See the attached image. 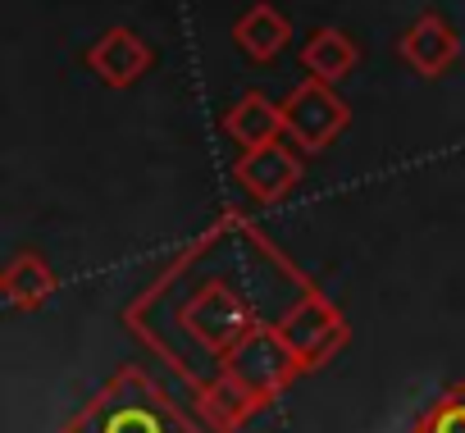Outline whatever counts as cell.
<instances>
[{
  "mask_svg": "<svg viewBox=\"0 0 465 433\" xmlns=\"http://www.w3.org/2000/svg\"><path fill=\"white\" fill-rule=\"evenodd\" d=\"M252 238V224L238 210H228L214 229H205L178 261L142 292V301L128 310L137 333L173 365L183 369V351L205 360V379L223 374L228 351L252 329L274 324L261 315L256 297L238 279L232 261L242 256Z\"/></svg>",
  "mask_w": 465,
  "mask_h": 433,
  "instance_id": "cell-1",
  "label": "cell"
},
{
  "mask_svg": "<svg viewBox=\"0 0 465 433\" xmlns=\"http://www.w3.org/2000/svg\"><path fill=\"white\" fill-rule=\"evenodd\" d=\"M351 123V110L347 101L333 92V83H320V78H306L302 87L288 92L283 101V137L292 146H302L306 155H320L329 151Z\"/></svg>",
  "mask_w": 465,
  "mask_h": 433,
  "instance_id": "cell-4",
  "label": "cell"
},
{
  "mask_svg": "<svg viewBox=\"0 0 465 433\" xmlns=\"http://www.w3.org/2000/svg\"><path fill=\"white\" fill-rule=\"evenodd\" d=\"M411 433H465V383L442 388V392L424 406V415L415 419Z\"/></svg>",
  "mask_w": 465,
  "mask_h": 433,
  "instance_id": "cell-14",
  "label": "cell"
},
{
  "mask_svg": "<svg viewBox=\"0 0 465 433\" xmlns=\"http://www.w3.org/2000/svg\"><path fill=\"white\" fill-rule=\"evenodd\" d=\"M232 42H238V51L256 64H270L288 42H292V24L274 10V5H252L238 24H232Z\"/></svg>",
  "mask_w": 465,
  "mask_h": 433,
  "instance_id": "cell-12",
  "label": "cell"
},
{
  "mask_svg": "<svg viewBox=\"0 0 465 433\" xmlns=\"http://www.w3.org/2000/svg\"><path fill=\"white\" fill-rule=\"evenodd\" d=\"M64 433H201L142 369L114 374Z\"/></svg>",
  "mask_w": 465,
  "mask_h": 433,
  "instance_id": "cell-2",
  "label": "cell"
},
{
  "mask_svg": "<svg viewBox=\"0 0 465 433\" xmlns=\"http://www.w3.org/2000/svg\"><path fill=\"white\" fill-rule=\"evenodd\" d=\"M356 60H361V51H356V42L342 28H315L306 37V46H302L306 78H320V83H333V87L356 69Z\"/></svg>",
  "mask_w": 465,
  "mask_h": 433,
  "instance_id": "cell-13",
  "label": "cell"
},
{
  "mask_svg": "<svg viewBox=\"0 0 465 433\" xmlns=\"http://www.w3.org/2000/svg\"><path fill=\"white\" fill-rule=\"evenodd\" d=\"M302 146H292L288 137L270 142V146H252L232 164V182H238L256 205H279L283 196H292V187L302 182Z\"/></svg>",
  "mask_w": 465,
  "mask_h": 433,
  "instance_id": "cell-6",
  "label": "cell"
},
{
  "mask_svg": "<svg viewBox=\"0 0 465 433\" xmlns=\"http://www.w3.org/2000/svg\"><path fill=\"white\" fill-rule=\"evenodd\" d=\"M397 55H401V64L411 69V74H420V78H438V74H447L456 60H460V37H456V28L442 19V15H420L401 37H397Z\"/></svg>",
  "mask_w": 465,
  "mask_h": 433,
  "instance_id": "cell-8",
  "label": "cell"
},
{
  "mask_svg": "<svg viewBox=\"0 0 465 433\" xmlns=\"http://www.w3.org/2000/svg\"><path fill=\"white\" fill-rule=\"evenodd\" d=\"M223 374H228V379H238V383L261 401V406H270L274 397H283V392L292 388V379H297V374H306V365H302V360H297V351L283 342L279 320H274V324L252 329L238 347L228 351Z\"/></svg>",
  "mask_w": 465,
  "mask_h": 433,
  "instance_id": "cell-3",
  "label": "cell"
},
{
  "mask_svg": "<svg viewBox=\"0 0 465 433\" xmlns=\"http://www.w3.org/2000/svg\"><path fill=\"white\" fill-rule=\"evenodd\" d=\"M223 133L238 142L242 151L270 146V142L283 137V105H274L265 92H247L238 105L223 114Z\"/></svg>",
  "mask_w": 465,
  "mask_h": 433,
  "instance_id": "cell-11",
  "label": "cell"
},
{
  "mask_svg": "<svg viewBox=\"0 0 465 433\" xmlns=\"http://www.w3.org/2000/svg\"><path fill=\"white\" fill-rule=\"evenodd\" d=\"M151 64H155V51H151V42H146L142 33H133V28H105V33L87 46V69H92L105 87H114V92L137 87V83L151 74Z\"/></svg>",
  "mask_w": 465,
  "mask_h": 433,
  "instance_id": "cell-7",
  "label": "cell"
},
{
  "mask_svg": "<svg viewBox=\"0 0 465 433\" xmlns=\"http://www.w3.org/2000/svg\"><path fill=\"white\" fill-rule=\"evenodd\" d=\"M55 288H60V279L37 251L10 256L5 274H0V297H5L10 310H37V306H46L55 297Z\"/></svg>",
  "mask_w": 465,
  "mask_h": 433,
  "instance_id": "cell-10",
  "label": "cell"
},
{
  "mask_svg": "<svg viewBox=\"0 0 465 433\" xmlns=\"http://www.w3.org/2000/svg\"><path fill=\"white\" fill-rule=\"evenodd\" d=\"M279 333L297 351V360L306 365V374L320 369V365H329L347 347V320H342V310L329 297H320L315 288L279 315Z\"/></svg>",
  "mask_w": 465,
  "mask_h": 433,
  "instance_id": "cell-5",
  "label": "cell"
},
{
  "mask_svg": "<svg viewBox=\"0 0 465 433\" xmlns=\"http://www.w3.org/2000/svg\"><path fill=\"white\" fill-rule=\"evenodd\" d=\"M256 410H261V401H256L238 379L214 374V379L196 383V415H201V419H205V428H214V433H232V428H242Z\"/></svg>",
  "mask_w": 465,
  "mask_h": 433,
  "instance_id": "cell-9",
  "label": "cell"
}]
</instances>
